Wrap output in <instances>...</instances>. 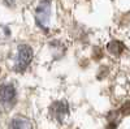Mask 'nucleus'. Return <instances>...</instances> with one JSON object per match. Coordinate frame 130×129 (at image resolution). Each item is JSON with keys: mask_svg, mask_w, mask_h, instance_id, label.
Here are the masks:
<instances>
[{"mask_svg": "<svg viewBox=\"0 0 130 129\" xmlns=\"http://www.w3.org/2000/svg\"><path fill=\"white\" fill-rule=\"evenodd\" d=\"M32 59V50L27 45H20L17 47V56L14 61V70L16 72H24Z\"/></svg>", "mask_w": 130, "mask_h": 129, "instance_id": "f257e3e1", "label": "nucleus"}, {"mask_svg": "<svg viewBox=\"0 0 130 129\" xmlns=\"http://www.w3.org/2000/svg\"><path fill=\"white\" fill-rule=\"evenodd\" d=\"M50 15H51V2L50 0H42L35 10V21L37 25L44 31L48 30Z\"/></svg>", "mask_w": 130, "mask_h": 129, "instance_id": "f03ea898", "label": "nucleus"}, {"mask_svg": "<svg viewBox=\"0 0 130 129\" xmlns=\"http://www.w3.org/2000/svg\"><path fill=\"white\" fill-rule=\"evenodd\" d=\"M17 93L12 83H3L2 85V106L4 110H10L16 104Z\"/></svg>", "mask_w": 130, "mask_h": 129, "instance_id": "7ed1b4c3", "label": "nucleus"}, {"mask_svg": "<svg viewBox=\"0 0 130 129\" xmlns=\"http://www.w3.org/2000/svg\"><path fill=\"white\" fill-rule=\"evenodd\" d=\"M50 112L52 115V117L55 120H57L59 123H62L64 119L68 116L69 113V106L65 101H57L53 102L50 107Z\"/></svg>", "mask_w": 130, "mask_h": 129, "instance_id": "20e7f679", "label": "nucleus"}, {"mask_svg": "<svg viewBox=\"0 0 130 129\" xmlns=\"http://www.w3.org/2000/svg\"><path fill=\"white\" fill-rule=\"evenodd\" d=\"M9 129H32L31 121L24 116H16L9 123Z\"/></svg>", "mask_w": 130, "mask_h": 129, "instance_id": "39448f33", "label": "nucleus"}, {"mask_svg": "<svg viewBox=\"0 0 130 129\" xmlns=\"http://www.w3.org/2000/svg\"><path fill=\"white\" fill-rule=\"evenodd\" d=\"M108 51H109V53H112V55H120V53L124 51L125 46L122 45V43L120 40H112L108 43V46H107Z\"/></svg>", "mask_w": 130, "mask_h": 129, "instance_id": "423d86ee", "label": "nucleus"}, {"mask_svg": "<svg viewBox=\"0 0 130 129\" xmlns=\"http://www.w3.org/2000/svg\"><path fill=\"white\" fill-rule=\"evenodd\" d=\"M121 111H122V113H124V115H129V113H130V101H127V102L122 106Z\"/></svg>", "mask_w": 130, "mask_h": 129, "instance_id": "0eeeda50", "label": "nucleus"}]
</instances>
